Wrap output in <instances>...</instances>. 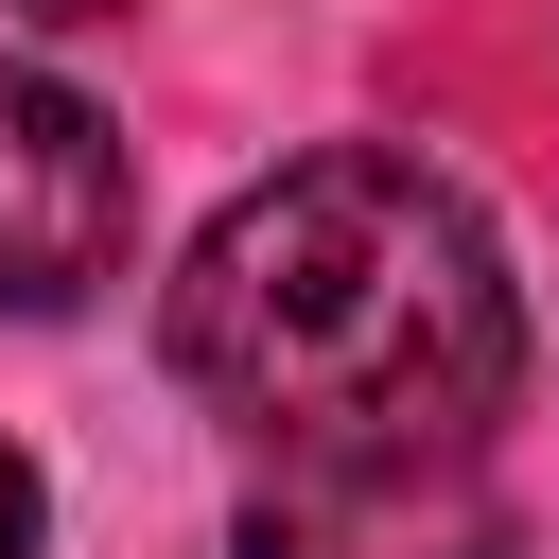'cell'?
Segmentation results:
<instances>
[{"instance_id":"cell-1","label":"cell","mask_w":559,"mask_h":559,"mask_svg":"<svg viewBox=\"0 0 559 559\" xmlns=\"http://www.w3.org/2000/svg\"><path fill=\"white\" fill-rule=\"evenodd\" d=\"M157 349L245 489H472L524 402V262L419 140H314L192 227Z\"/></svg>"},{"instance_id":"cell-2","label":"cell","mask_w":559,"mask_h":559,"mask_svg":"<svg viewBox=\"0 0 559 559\" xmlns=\"http://www.w3.org/2000/svg\"><path fill=\"white\" fill-rule=\"evenodd\" d=\"M122 245H140V157H122V122H105L70 70L0 52V332L87 314V297L122 280Z\"/></svg>"},{"instance_id":"cell-3","label":"cell","mask_w":559,"mask_h":559,"mask_svg":"<svg viewBox=\"0 0 559 559\" xmlns=\"http://www.w3.org/2000/svg\"><path fill=\"white\" fill-rule=\"evenodd\" d=\"M245 559H507L489 472L472 489H245Z\"/></svg>"},{"instance_id":"cell-4","label":"cell","mask_w":559,"mask_h":559,"mask_svg":"<svg viewBox=\"0 0 559 559\" xmlns=\"http://www.w3.org/2000/svg\"><path fill=\"white\" fill-rule=\"evenodd\" d=\"M35 542H52V489H35V454L0 437V559H35Z\"/></svg>"},{"instance_id":"cell-5","label":"cell","mask_w":559,"mask_h":559,"mask_svg":"<svg viewBox=\"0 0 559 559\" xmlns=\"http://www.w3.org/2000/svg\"><path fill=\"white\" fill-rule=\"evenodd\" d=\"M35 17H122V0H35Z\"/></svg>"}]
</instances>
